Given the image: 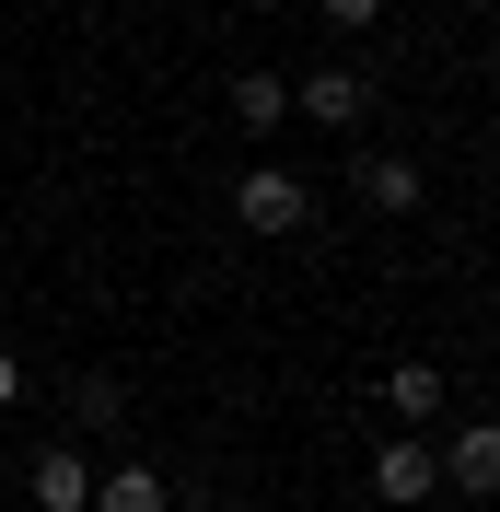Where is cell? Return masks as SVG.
Returning <instances> with one entry per match:
<instances>
[{
  "mask_svg": "<svg viewBox=\"0 0 500 512\" xmlns=\"http://www.w3.org/2000/svg\"><path fill=\"white\" fill-rule=\"evenodd\" d=\"M291 117H314V128H361V117H373V70H361V59L303 70V82H291Z\"/></svg>",
  "mask_w": 500,
  "mask_h": 512,
  "instance_id": "6da1fadb",
  "label": "cell"
},
{
  "mask_svg": "<svg viewBox=\"0 0 500 512\" xmlns=\"http://www.w3.org/2000/svg\"><path fill=\"white\" fill-rule=\"evenodd\" d=\"M233 222L280 245V233H303V222H314V187H303V175H280V163H256L245 187H233Z\"/></svg>",
  "mask_w": 500,
  "mask_h": 512,
  "instance_id": "7a4b0ae2",
  "label": "cell"
},
{
  "mask_svg": "<svg viewBox=\"0 0 500 512\" xmlns=\"http://www.w3.org/2000/svg\"><path fill=\"white\" fill-rule=\"evenodd\" d=\"M431 466H442V489H466V501H500V419H454L431 443Z\"/></svg>",
  "mask_w": 500,
  "mask_h": 512,
  "instance_id": "3957f363",
  "label": "cell"
},
{
  "mask_svg": "<svg viewBox=\"0 0 500 512\" xmlns=\"http://www.w3.org/2000/svg\"><path fill=\"white\" fill-rule=\"evenodd\" d=\"M24 512H94V454H82V443H47L24 466Z\"/></svg>",
  "mask_w": 500,
  "mask_h": 512,
  "instance_id": "277c9868",
  "label": "cell"
},
{
  "mask_svg": "<svg viewBox=\"0 0 500 512\" xmlns=\"http://www.w3.org/2000/svg\"><path fill=\"white\" fill-rule=\"evenodd\" d=\"M361 210L407 222V210H419V163H407V152H361Z\"/></svg>",
  "mask_w": 500,
  "mask_h": 512,
  "instance_id": "5b68a950",
  "label": "cell"
},
{
  "mask_svg": "<svg viewBox=\"0 0 500 512\" xmlns=\"http://www.w3.org/2000/svg\"><path fill=\"white\" fill-rule=\"evenodd\" d=\"M384 419H396V431H431L442 419V373L431 361H396V373H384Z\"/></svg>",
  "mask_w": 500,
  "mask_h": 512,
  "instance_id": "8992f818",
  "label": "cell"
},
{
  "mask_svg": "<svg viewBox=\"0 0 500 512\" xmlns=\"http://www.w3.org/2000/svg\"><path fill=\"white\" fill-rule=\"evenodd\" d=\"M431 489H442L431 443H384V454H373V501H431Z\"/></svg>",
  "mask_w": 500,
  "mask_h": 512,
  "instance_id": "52a82bcc",
  "label": "cell"
},
{
  "mask_svg": "<svg viewBox=\"0 0 500 512\" xmlns=\"http://www.w3.org/2000/svg\"><path fill=\"white\" fill-rule=\"evenodd\" d=\"M280 117H291V82H280V70H233V128L280 140Z\"/></svg>",
  "mask_w": 500,
  "mask_h": 512,
  "instance_id": "ba28073f",
  "label": "cell"
},
{
  "mask_svg": "<svg viewBox=\"0 0 500 512\" xmlns=\"http://www.w3.org/2000/svg\"><path fill=\"white\" fill-rule=\"evenodd\" d=\"M94 512H175V489H163V466H105Z\"/></svg>",
  "mask_w": 500,
  "mask_h": 512,
  "instance_id": "9c48e42d",
  "label": "cell"
},
{
  "mask_svg": "<svg viewBox=\"0 0 500 512\" xmlns=\"http://www.w3.org/2000/svg\"><path fill=\"white\" fill-rule=\"evenodd\" d=\"M70 419H82L94 443H105V431H128V384H117V373H70Z\"/></svg>",
  "mask_w": 500,
  "mask_h": 512,
  "instance_id": "30bf717a",
  "label": "cell"
},
{
  "mask_svg": "<svg viewBox=\"0 0 500 512\" xmlns=\"http://www.w3.org/2000/svg\"><path fill=\"white\" fill-rule=\"evenodd\" d=\"M326 24H338V35H361V24H384V0H326Z\"/></svg>",
  "mask_w": 500,
  "mask_h": 512,
  "instance_id": "8fae6325",
  "label": "cell"
},
{
  "mask_svg": "<svg viewBox=\"0 0 500 512\" xmlns=\"http://www.w3.org/2000/svg\"><path fill=\"white\" fill-rule=\"evenodd\" d=\"M12 396H24V361H12V350H0V408H12Z\"/></svg>",
  "mask_w": 500,
  "mask_h": 512,
  "instance_id": "7c38bea8",
  "label": "cell"
},
{
  "mask_svg": "<svg viewBox=\"0 0 500 512\" xmlns=\"http://www.w3.org/2000/svg\"><path fill=\"white\" fill-rule=\"evenodd\" d=\"M245 12H280V0H245Z\"/></svg>",
  "mask_w": 500,
  "mask_h": 512,
  "instance_id": "4fadbf2b",
  "label": "cell"
}]
</instances>
